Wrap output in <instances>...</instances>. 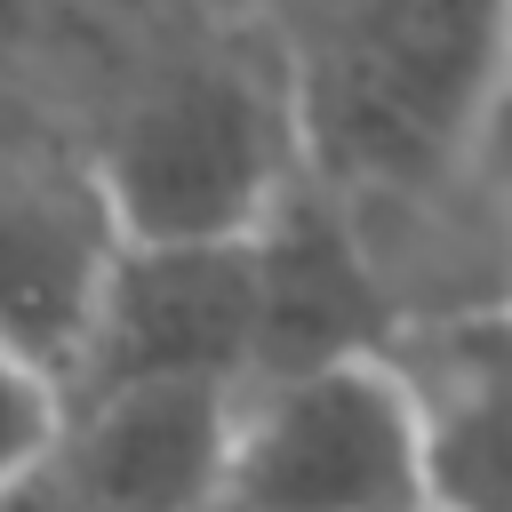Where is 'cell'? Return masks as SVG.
Instances as JSON below:
<instances>
[{
	"mask_svg": "<svg viewBox=\"0 0 512 512\" xmlns=\"http://www.w3.org/2000/svg\"><path fill=\"white\" fill-rule=\"evenodd\" d=\"M120 232L88 192H0V336L48 360L72 392V360Z\"/></svg>",
	"mask_w": 512,
	"mask_h": 512,
	"instance_id": "8",
	"label": "cell"
},
{
	"mask_svg": "<svg viewBox=\"0 0 512 512\" xmlns=\"http://www.w3.org/2000/svg\"><path fill=\"white\" fill-rule=\"evenodd\" d=\"M392 368L416 400L432 512H512V312L416 320Z\"/></svg>",
	"mask_w": 512,
	"mask_h": 512,
	"instance_id": "7",
	"label": "cell"
},
{
	"mask_svg": "<svg viewBox=\"0 0 512 512\" xmlns=\"http://www.w3.org/2000/svg\"><path fill=\"white\" fill-rule=\"evenodd\" d=\"M224 512H432L424 432L392 352L248 384Z\"/></svg>",
	"mask_w": 512,
	"mask_h": 512,
	"instance_id": "3",
	"label": "cell"
},
{
	"mask_svg": "<svg viewBox=\"0 0 512 512\" xmlns=\"http://www.w3.org/2000/svg\"><path fill=\"white\" fill-rule=\"evenodd\" d=\"M264 280L256 240L240 248H136L120 240L72 360V400L136 384H256Z\"/></svg>",
	"mask_w": 512,
	"mask_h": 512,
	"instance_id": "4",
	"label": "cell"
},
{
	"mask_svg": "<svg viewBox=\"0 0 512 512\" xmlns=\"http://www.w3.org/2000/svg\"><path fill=\"white\" fill-rule=\"evenodd\" d=\"M256 280H264L256 384L304 376L328 360H360V352H392V336H400V312L336 192H312V184L288 192V208L256 232Z\"/></svg>",
	"mask_w": 512,
	"mask_h": 512,
	"instance_id": "6",
	"label": "cell"
},
{
	"mask_svg": "<svg viewBox=\"0 0 512 512\" xmlns=\"http://www.w3.org/2000/svg\"><path fill=\"white\" fill-rule=\"evenodd\" d=\"M240 400L248 392L224 384H136L72 400L48 480L72 512H224Z\"/></svg>",
	"mask_w": 512,
	"mask_h": 512,
	"instance_id": "5",
	"label": "cell"
},
{
	"mask_svg": "<svg viewBox=\"0 0 512 512\" xmlns=\"http://www.w3.org/2000/svg\"><path fill=\"white\" fill-rule=\"evenodd\" d=\"M512 88V0H352L304 144L344 200L432 184Z\"/></svg>",
	"mask_w": 512,
	"mask_h": 512,
	"instance_id": "1",
	"label": "cell"
},
{
	"mask_svg": "<svg viewBox=\"0 0 512 512\" xmlns=\"http://www.w3.org/2000/svg\"><path fill=\"white\" fill-rule=\"evenodd\" d=\"M296 160V104L240 64H208L128 112L96 168V200L136 248H240L288 208Z\"/></svg>",
	"mask_w": 512,
	"mask_h": 512,
	"instance_id": "2",
	"label": "cell"
},
{
	"mask_svg": "<svg viewBox=\"0 0 512 512\" xmlns=\"http://www.w3.org/2000/svg\"><path fill=\"white\" fill-rule=\"evenodd\" d=\"M64 424H72V392L48 360H32L24 344L0 336V496L40 480L64 448Z\"/></svg>",
	"mask_w": 512,
	"mask_h": 512,
	"instance_id": "9",
	"label": "cell"
},
{
	"mask_svg": "<svg viewBox=\"0 0 512 512\" xmlns=\"http://www.w3.org/2000/svg\"><path fill=\"white\" fill-rule=\"evenodd\" d=\"M0 512H72V504H64V488H56L48 472H40V480H24V488H8V496H0Z\"/></svg>",
	"mask_w": 512,
	"mask_h": 512,
	"instance_id": "10",
	"label": "cell"
}]
</instances>
